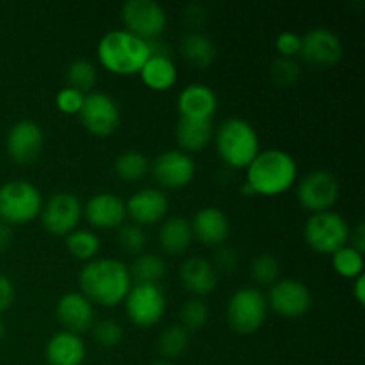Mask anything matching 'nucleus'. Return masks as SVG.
<instances>
[{"label":"nucleus","mask_w":365,"mask_h":365,"mask_svg":"<svg viewBox=\"0 0 365 365\" xmlns=\"http://www.w3.org/2000/svg\"><path fill=\"white\" fill-rule=\"evenodd\" d=\"M78 116L86 130L96 138L113 135L121 123V113L116 100L103 91L88 93Z\"/></svg>","instance_id":"12"},{"label":"nucleus","mask_w":365,"mask_h":365,"mask_svg":"<svg viewBox=\"0 0 365 365\" xmlns=\"http://www.w3.org/2000/svg\"><path fill=\"white\" fill-rule=\"evenodd\" d=\"M180 52L185 63L192 68H209L216 59V45L207 34L189 31L180 41Z\"/></svg>","instance_id":"27"},{"label":"nucleus","mask_w":365,"mask_h":365,"mask_svg":"<svg viewBox=\"0 0 365 365\" xmlns=\"http://www.w3.org/2000/svg\"><path fill=\"white\" fill-rule=\"evenodd\" d=\"M299 75H302V66L291 57L278 56L269 66V77L278 88H291L299 81Z\"/></svg>","instance_id":"35"},{"label":"nucleus","mask_w":365,"mask_h":365,"mask_svg":"<svg viewBox=\"0 0 365 365\" xmlns=\"http://www.w3.org/2000/svg\"><path fill=\"white\" fill-rule=\"evenodd\" d=\"M341 195L337 177L328 170H314L299 180L296 187L299 205L309 212L317 214L330 210Z\"/></svg>","instance_id":"10"},{"label":"nucleus","mask_w":365,"mask_h":365,"mask_svg":"<svg viewBox=\"0 0 365 365\" xmlns=\"http://www.w3.org/2000/svg\"><path fill=\"white\" fill-rule=\"evenodd\" d=\"M128 271H130L132 282L135 284L159 285V282L166 277L168 266L163 257L153 255V253H143V255H138Z\"/></svg>","instance_id":"28"},{"label":"nucleus","mask_w":365,"mask_h":365,"mask_svg":"<svg viewBox=\"0 0 365 365\" xmlns=\"http://www.w3.org/2000/svg\"><path fill=\"white\" fill-rule=\"evenodd\" d=\"M180 282L195 296H207L216 289L217 273L203 257H189L180 266Z\"/></svg>","instance_id":"23"},{"label":"nucleus","mask_w":365,"mask_h":365,"mask_svg":"<svg viewBox=\"0 0 365 365\" xmlns=\"http://www.w3.org/2000/svg\"><path fill=\"white\" fill-rule=\"evenodd\" d=\"M43 196L32 182L16 178L0 185V220L6 225H25L39 216Z\"/></svg>","instance_id":"5"},{"label":"nucleus","mask_w":365,"mask_h":365,"mask_svg":"<svg viewBox=\"0 0 365 365\" xmlns=\"http://www.w3.org/2000/svg\"><path fill=\"white\" fill-rule=\"evenodd\" d=\"M331 266L339 277L355 280L356 277L364 274V253L346 245L331 255Z\"/></svg>","instance_id":"33"},{"label":"nucleus","mask_w":365,"mask_h":365,"mask_svg":"<svg viewBox=\"0 0 365 365\" xmlns=\"http://www.w3.org/2000/svg\"><path fill=\"white\" fill-rule=\"evenodd\" d=\"M121 20L125 31L145 41H155L166 31L168 14L155 0H128L121 7Z\"/></svg>","instance_id":"8"},{"label":"nucleus","mask_w":365,"mask_h":365,"mask_svg":"<svg viewBox=\"0 0 365 365\" xmlns=\"http://www.w3.org/2000/svg\"><path fill=\"white\" fill-rule=\"evenodd\" d=\"M150 160L148 157L138 150H127L120 153L114 160V173L120 180L139 182L148 175Z\"/></svg>","instance_id":"29"},{"label":"nucleus","mask_w":365,"mask_h":365,"mask_svg":"<svg viewBox=\"0 0 365 365\" xmlns=\"http://www.w3.org/2000/svg\"><path fill=\"white\" fill-rule=\"evenodd\" d=\"M132 284L128 266L118 259H95L86 262L78 273L81 292L93 305H120L127 298Z\"/></svg>","instance_id":"1"},{"label":"nucleus","mask_w":365,"mask_h":365,"mask_svg":"<svg viewBox=\"0 0 365 365\" xmlns=\"http://www.w3.org/2000/svg\"><path fill=\"white\" fill-rule=\"evenodd\" d=\"M191 223L185 217L175 216L164 221L159 228V246L168 255H180L191 246Z\"/></svg>","instance_id":"26"},{"label":"nucleus","mask_w":365,"mask_h":365,"mask_svg":"<svg viewBox=\"0 0 365 365\" xmlns=\"http://www.w3.org/2000/svg\"><path fill=\"white\" fill-rule=\"evenodd\" d=\"M100 64L114 75H138L143 64L152 56L148 41L138 38L125 29H114L100 38L96 46Z\"/></svg>","instance_id":"3"},{"label":"nucleus","mask_w":365,"mask_h":365,"mask_svg":"<svg viewBox=\"0 0 365 365\" xmlns=\"http://www.w3.org/2000/svg\"><path fill=\"white\" fill-rule=\"evenodd\" d=\"M4 337H6V324H4V321L0 319V342L4 341Z\"/></svg>","instance_id":"47"},{"label":"nucleus","mask_w":365,"mask_h":365,"mask_svg":"<svg viewBox=\"0 0 365 365\" xmlns=\"http://www.w3.org/2000/svg\"><path fill=\"white\" fill-rule=\"evenodd\" d=\"M353 296L359 302V305H364L365 303V274H360V277L355 278L353 282Z\"/></svg>","instance_id":"46"},{"label":"nucleus","mask_w":365,"mask_h":365,"mask_svg":"<svg viewBox=\"0 0 365 365\" xmlns=\"http://www.w3.org/2000/svg\"><path fill=\"white\" fill-rule=\"evenodd\" d=\"M123 303L127 317L138 328L155 327L166 312V296L159 285L132 284Z\"/></svg>","instance_id":"9"},{"label":"nucleus","mask_w":365,"mask_h":365,"mask_svg":"<svg viewBox=\"0 0 365 365\" xmlns=\"http://www.w3.org/2000/svg\"><path fill=\"white\" fill-rule=\"evenodd\" d=\"M91 330H93V337H95L96 344L107 349H113L116 348V346H120V342L123 341L125 337L123 327H121L116 319L98 321V323L93 324Z\"/></svg>","instance_id":"38"},{"label":"nucleus","mask_w":365,"mask_h":365,"mask_svg":"<svg viewBox=\"0 0 365 365\" xmlns=\"http://www.w3.org/2000/svg\"><path fill=\"white\" fill-rule=\"evenodd\" d=\"M189 346V331L182 324H171L164 328L157 341L159 353L164 356V360H173L184 355Z\"/></svg>","instance_id":"31"},{"label":"nucleus","mask_w":365,"mask_h":365,"mask_svg":"<svg viewBox=\"0 0 365 365\" xmlns=\"http://www.w3.org/2000/svg\"><path fill=\"white\" fill-rule=\"evenodd\" d=\"M212 120H187L178 118L175 127V139L182 152H202L214 139Z\"/></svg>","instance_id":"25"},{"label":"nucleus","mask_w":365,"mask_h":365,"mask_svg":"<svg viewBox=\"0 0 365 365\" xmlns=\"http://www.w3.org/2000/svg\"><path fill=\"white\" fill-rule=\"evenodd\" d=\"M192 237L203 246H223L230 235L228 216L217 207H203L195 214L191 221Z\"/></svg>","instance_id":"21"},{"label":"nucleus","mask_w":365,"mask_h":365,"mask_svg":"<svg viewBox=\"0 0 365 365\" xmlns=\"http://www.w3.org/2000/svg\"><path fill=\"white\" fill-rule=\"evenodd\" d=\"M41 225L48 234L64 235L77 230L82 220V203L78 196L73 192L61 191L50 196L48 200H43Z\"/></svg>","instance_id":"11"},{"label":"nucleus","mask_w":365,"mask_h":365,"mask_svg":"<svg viewBox=\"0 0 365 365\" xmlns=\"http://www.w3.org/2000/svg\"><path fill=\"white\" fill-rule=\"evenodd\" d=\"M152 177L164 189H184L196 175V163L182 150H166L153 159Z\"/></svg>","instance_id":"14"},{"label":"nucleus","mask_w":365,"mask_h":365,"mask_svg":"<svg viewBox=\"0 0 365 365\" xmlns=\"http://www.w3.org/2000/svg\"><path fill=\"white\" fill-rule=\"evenodd\" d=\"M150 365H175V364L168 362V360H159V362H153V364H150Z\"/></svg>","instance_id":"48"},{"label":"nucleus","mask_w":365,"mask_h":365,"mask_svg":"<svg viewBox=\"0 0 365 365\" xmlns=\"http://www.w3.org/2000/svg\"><path fill=\"white\" fill-rule=\"evenodd\" d=\"M267 299L257 287L237 289L227 305L228 327L241 335H252L262 328L267 317Z\"/></svg>","instance_id":"7"},{"label":"nucleus","mask_w":365,"mask_h":365,"mask_svg":"<svg viewBox=\"0 0 365 365\" xmlns=\"http://www.w3.org/2000/svg\"><path fill=\"white\" fill-rule=\"evenodd\" d=\"M127 216L132 223L139 227H148L155 225L166 217L170 210V200L166 192L159 187H145L135 191L130 198L125 202Z\"/></svg>","instance_id":"17"},{"label":"nucleus","mask_w":365,"mask_h":365,"mask_svg":"<svg viewBox=\"0 0 365 365\" xmlns=\"http://www.w3.org/2000/svg\"><path fill=\"white\" fill-rule=\"evenodd\" d=\"M349 234L351 228L348 221L334 210L312 214L303 228V237L309 248L321 255H334L337 250L348 245Z\"/></svg>","instance_id":"6"},{"label":"nucleus","mask_w":365,"mask_h":365,"mask_svg":"<svg viewBox=\"0 0 365 365\" xmlns=\"http://www.w3.org/2000/svg\"><path fill=\"white\" fill-rule=\"evenodd\" d=\"M45 145V135L39 123L32 120H20L9 128L6 138L7 155L13 163L32 164L39 159Z\"/></svg>","instance_id":"16"},{"label":"nucleus","mask_w":365,"mask_h":365,"mask_svg":"<svg viewBox=\"0 0 365 365\" xmlns=\"http://www.w3.org/2000/svg\"><path fill=\"white\" fill-rule=\"evenodd\" d=\"M84 93L66 86V88L59 89V93L56 95V107L64 114H78L82 109V103H84Z\"/></svg>","instance_id":"39"},{"label":"nucleus","mask_w":365,"mask_h":365,"mask_svg":"<svg viewBox=\"0 0 365 365\" xmlns=\"http://www.w3.org/2000/svg\"><path fill=\"white\" fill-rule=\"evenodd\" d=\"M344 46L337 32L327 27H314L302 36L299 56L314 68L335 66L342 59Z\"/></svg>","instance_id":"15"},{"label":"nucleus","mask_w":365,"mask_h":365,"mask_svg":"<svg viewBox=\"0 0 365 365\" xmlns=\"http://www.w3.org/2000/svg\"><path fill=\"white\" fill-rule=\"evenodd\" d=\"M13 230H11L9 225L6 223H0V255L2 253H6L7 250L11 248V245H13Z\"/></svg>","instance_id":"45"},{"label":"nucleus","mask_w":365,"mask_h":365,"mask_svg":"<svg viewBox=\"0 0 365 365\" xmlns=\"http://www.w3.org/2000/svg\"><path fill=\"white\" fill-rule=\"evenodd\" d=\"M274 46H277V52L280 57L294 59L296 56H299V50H302V36L292 31L280 32L274 39Z\"/></svg>","instance_id":"40"},{"label":"nucleus","mask_w":365,"mask_h":365,"mask_svg":"<svg viewBox=\"0 0 365 365\" xmlns=\"http://www.w3.org/2000/svg\"><path fill=\"white\" fill-rule=\"evenodd\" d=\"M56 316L64 331L81 335L95 324V307L82 292H66L57 299Z\"/></svg>","instance_id":"19"},{"label":"nucleus","mask_w":365,"mask_h":365,"mask_svg":"<svg viewBox=\"0 0 365 365\" xmlns=\"http://www.w3.org/2000/svg\"><path fill=\"white\" fill-rule=\"evenodd\" d=\"M86 359V344L81 335L57 331L46 341V365H82Z\"/></svg>","instance_id":"22"},{"label":"nucleus","mask_w":365,"mask_h":365,"mask_svg":"<svg viewBox=\"0 0 365 365\" xmlns=\"http://www.w3.org/2000/svg\"><path fill=\"white\" fill-rule=\"evenodd\" d=\"M237 264H239V257L237 253H235V250L228 248V246H217L216 253H214V262H212L216 273H225V274L234 273Z\"/></svg>","instance_id":"41"},{"label":"nucleus","mask_w":365,"mask_h":365,"mask_svg":"<svg viewBox=\"0 0 365 365\" xmlns=\"http://www.w3.org/2000/svg\"><path fill=\"white\" fill-rule=\"evenodd\" d=\"M298 178V163L289 152L280 148H269L259 152V155L246 168V182L253 195L278 196L287 192Z\"/></svg>","instance_id":"2"},{"label":"nucleus","mask_w":365,"mask_h":365,"mask_svg":"<svg viewBox=\"0 0 365 365\" xmlns=\"http://www.w3.org/2000/svg\"><path fill=\"white\" fill-rule=\"evenodd\" d=\"M14 296H16V291H14V285L11 282V278L6 277V274H0V314L11 309V305L14 302Z\"/></svg>","instance_id":"42"},{"label":"nucleus","mask_w":365,"mask_h":365,"mask_svg":"<svg viewBox=\"0 0 365 365\" xmlns=\"http://www.w3.org/2000/svg\"><path fill=\"white\" fill-rule=\"evenodd\" d=\"M82 216H86L93 228L118 230L127 220L125 200L114 192H96L86 202V207H82Z\"/></svg>","instance_id":"18"},{"label":"nucleus","mask_w":365,"mask_h":365,"mask_svg":"<svg viewBox=\"0 0 365 365\" xmlns=\"http://www.w3.org/2000/svg\"><path fill=\"white\" fill-rule=\"evenodd\" d=\"M266 299L267 309L285 319H299L312 307V294L309 287L303 282L292 278L278 280L277 284L271 285Z\"/></svg>","instance_id":"13"},{"label":"nucleus","mask_w":365,"mask_h":365,"mask_svg":"<svg viewBox=\"0 0 365 365\" xmlns=\"http://www.w3.org/2000/svg\"><path fill=\"white\" fill-rule=\"evenodd\" d=\"M66 78L70 88L77 89L81 93H91L93 86L96 84V78H98V71L96 66L86 57H78L73 59L66 68Z\"/></svg>","instance_id":"32"},{"label":"nucleus","mask_w":365,"mask_h":365,"mask_svg":"<svg viewBox=\"0 0 365 365\" xmlns=\"http://www.w3.org/2000/svg\"><path fill=\"white\" fill-rule=\"evenodd\" d=\"M143 84L152 91H168L175 86L178 78L177 64L170 53H152L141 71H139Z\"/></svg>","instance_id":"24"},{"label":"nucleus","mask_w":365,"mask_h":365,"mask_svg":"<svg viewBox=\"0 0 365 365\" xmlns=\"http://www.w3.org/2000/svg\"><path fill=\"white\" fill-rule=\"evenodd\" d=\"M210 317V309L203 299L192 298L184 303L180 310V324L187 331H198L207 324Z\"/></svg>","instance_id":"36"},{"label":"nucleus","mask_w":365,"mask_h":365,"mask_svg":"<svg viewBox=\"0 0 365 365\" xmlns=\"http://www.w3.org/2000/svg\"><path fill=\"white\" fill-rule=\"evenodd\" d=\"M66 250L73 259L91 262L100 252V237L88 228H77L66 235Z\"/></svg>","instance_id":"30"},{"label":"nucleus","mask_w":365,"mask_h":365,"mask_svg":"<svg viewBox=\"0 0 365 365\" xmlns=\"http://www.w3.org/2000/svg\"><path fill=\"white\" fill-rule=\"evenodd\" d=\"M349 241H351V245L349 246L359 250L360 253L365 252V225L362 221H360V223L351 230V234H349Z\"/></svg>","instance_id":"44"},{"label":"nucleus","mask_w":365,"mask_h":365,"mask_svg":"<svg viewBox=\"0 0 365 365\" xmlns=\"http://www.w3.org/2000/svg\"><path fill=\"white\" fill-rule=\"evenodd\" d=\"M116 241H118V246H120L123 252L130 253V255H141L148 237H146L145 228L139 227V225L123 223L120 228H118Z\"/></svg>","instance_id":"37"},{"label":"nucleus","mask_w":365,"mask_h":365,"mask_svg":"<svg viewBox=\"0 0 365 365\" xmlns=\"http://www.w3.org/2000/svg\"><path fill=\"white\" fill-rule=\"evenodd\" d=\"M178 118L187 120H212L217 110V96L207 84L185 86L177 100Z\"/></svg>","instance_id":"20"},{"label":"nucleus","mask_w":365,"mask_h":365,"mask_svg":"<svg viewBox=\"0 0 365 365\" xmlns=\"http://www.w3.org/2000/svg\"><path fill=\"white\" fill-rule=\"evenodd\" d=\"M212 141L220 159L234 170H246L260 152L255 127L242 118H228L217 125Z\"/></svg>","instance_id":"4"},{"label":"nucleus","mask_w":365,"mask_h":365,"mask_svg":"<svg viewBox=\"0 0 365 365\" xmlns=\"http://www.w3.org/2000/svg\"><path fill=\"white\" fill-rule=\"evenodd\" d=\"M250 274L260 285H273L280 280V262L271 253H260L253 259Z\"/></svg>","instance_id":"34"},{"label":"nucleus","mask_w":365,"mask_h":365,"mask_svg":"<svg viewBox=\"0 0 365 365\" xmlns=\"http://www.w3.org/2000/svg\"><path fill=\"white\" fill-rule=\"evenodd\" d=\"M200 14H202V16H207V11L203 9L200 4H192V6H189V9L185 11V20H187V24L191 25L192 31H198V27H202V25L207 21L203 20V18H200Z\"/></svg>","instance_id":"43"}]
</instances>
